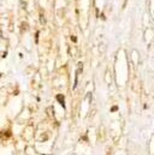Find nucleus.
Segmentation results:
<instances>
[{"label": "nucleus", "mask_w": 154, "mask_h": 155, "mask_svg": "<svg viewBox=\"0 0 154 155\" xmlns=\"http://www.w3.org/2000/svg\"><path fill=\"white\" fill-rule=\"evenodd\" d=\"M55 99H57V101L62 105V107L63 108H65V101H64V95H62V94H58L57 96H55Z\"/></svg>", "instance_id": "nucleus-1"}, {"label": "nucleus", "mask_w": 154, "mask_h": 155, "mask_svg": "<svg viewBox=\"0 0 154 155\" xmlns=\"http://www.w3.org/2000/svg\"><path fill=\"white\" fill-rule=\"evenodd\" d=\"M82 72H83V63L79 61L78 63V72L77 74H82Z\"/></svg>", "instance_id": "nucleus-2"}, {"label": "nucleus", "mask_w": 154, "mask_h": 155, "mask_svg": "<svg viewBox=\"0 0 154 155\" xmlns=\"http://www.w3.org/2000/svg\"><path fill=\"white\" fill-rule=\"evenodd\" d=\"M41 23H42V24H46V19H45L43 15H41Z\"/></svg>", "instance_id": "nucleus-3"}, {"label": "nucleus", "mask_w": 154, "mask_h": 155, "mask_svg": "<svg viewBox=\"0 0 154 155\" xmlns=\"http://www.w3.org/2000/svg\"><path fill=\"white\" fill-rule=\"evenodd\" d=\"M117 110H118V107H117V106H113V107L111 108V112H116Z\"/></svg>", "instance_id": "nucleus-4"}, {"label": "nucleus", "mask_w": 154, "mask_h": 155, "mask_svg": "<svg viewBox=\"0 0 154 155\" xmlns=\"http://www.w3.org/2000/svg\"><path fill=\"white\" fill-rule=\"evenodd\" d=\"M71 40H72V42H77L76 36H71Z\"/></svg>", "instance_id": "nucleus-5"}]
</instances>
